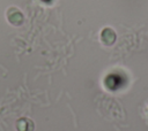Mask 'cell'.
<instances>
[{
  "label": "cell",
  "mask_w": 148,
  "mask_h": 131,
  "mask_svg": "<svg viewBox=\"0 0 148 131\" xmlns=\"http://www.w3.org/2000/svg\"><path fill=\"white\" fill-rule=\"evenodd\" d=\"M101 39L104 44L106 45H111L114 43L116 40V32L111 29V28H105L102 30L101 32Z\"/></svg>",
  "instance_id": "obj_1"
},
{
  "label": "cell",
  "mask_w": 148,
  "mask_h": 131,
  "mask_svg": "<svg viewBox=\"0 0 148 131\" xmlns=\"http://www.w3.org/2000/svg\"><path fill=\"white\" fill-rule=\"evenodd\" d=\"M7 17H8V21H10V22H12L13 24H15V25L21 24L22 21H23V15H22V13H21L18 9H16V8H10V9L8 10V13H7Z\"/></svg>",
  "instance_id": "obj_2"
}]
</instances>
